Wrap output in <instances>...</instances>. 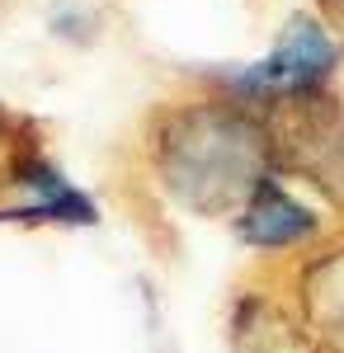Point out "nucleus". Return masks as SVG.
Segmentation results:
<instances>
[{
	"mask_svg": "<svg viewBox=\"0 0 344 353\" xmlns=\"http://www.w3.org/2000/svg\"><path fill=\"white\" fill-rule=\"evenodd\" d=\"M316 5H321V14L330 19V28L344 38V0H316Z\"/></svg>",
	"mask_w": 344,
	"mask_h": 353,
	"instance_id": "8",
	"label": "nucleus"
},
{
	"mask_svg": "<svg viewBox=\"0 0 344 353\" xmlns=\"http://www.w3.org/2000/svg\"><path fill=\"white\" fill-rule=\"evenodd\" d=\"M330 71H335V43L325 38V28L312 19H292L278 38V48L265 61L245 66L231 81V90L255 104H283L297 94H316Z\"/></svg>",
	"mask_w": 344,
	"mask_h": 353,
	"instance_id": "3",
	"label": "nucleus"
},
{
	"mask_svg": "<svg viewBox=\"0 0 344 353\" xmlns=\"http://www.w3.org/2000/svg\"><path fill=\"white\" fill-rule=\"evenodd\" d=\"M269 151H274V174L288 170L307 179L321 198L344 208V104L330 94H297L274 104L265 118Z\"/></svg>",
	"mask_w": 344,
	"mask_h": 353,
	"instance_id": "2",
	"label": "nucleus"
},
{
	"mask_svg": "<svg viewBox=\"0 0 344 353\" xmlns=\"http://www.w3.org/2000/svg\"><path fill=\"white\" fill-rule=\"evenodd\" d=\"M292 306L321 353H344V241L312 245L292 269Z\"/></svg>",
	"mask_w": 344,
	"mask_h": 353,
	"instance_id": "7",
	"label": "nucleus"
},
{
	"mask_svg": "<svg viewBox=\"0 0 344 353\" xmlns=\"http://www.w3.org/2000/svg\"><path fill=\"white\" fill-rule=\"evenodd\" d=\"M151 174L193 217H236L274 174L269 128L250 104H180L151 128Z\"/></svg>",
	"mask_w": 344,
	"mask_h": 353,
	"instance_id": "1",
	"label": "nucleus"
},
{
	"mask_svg": "<svg viewBox=\"0 0 344 353\" xmlns=\"http://www.w3.org/2000/svg\"><path fill=\"white\" fill-rule=\"evenodd\" d=\"M231 231L245 250L255 254H292V250H312V245L325 236V221H321L316 208H307L297 193L269 174L255 184V193L240 203V212L231 217Z\"/></svg>",
	"mask_w": 344,
	"mask_h": 353,
	"instance_id": "4",
	"label": "nucleus"
},
{
	"mask_svg": "<svg viewBox=\"0 0 344 353\" xmlns=\"http://www.w3.org/2000/svg\"><path fill=\"white\" fill-rule=\"evenodd\" d=\"M5 184L24 193V203L0 208V221H24V226H95L99 221V208L80 189H71L61 179V170L43 161V151H19L10 161Z\"/></svg>",
	"mask_w": 344,
	"mask_h": 353,
	"instance_id": "6",
	"label": "nucleus"
},
{
	"mask_svg": "<svg viewBox=\"0 0 344 353\" xmlns=\"http://www.w3.org/2000/svg\"><path fill=\"white\" fill-rule=\"evenodd\" d=\"M227 353H321L292 297L274 288H236L227 306Z\"/></svg>",
	"mask_w": 344,
	"mask_h": 353,
	"instance_id": "5",
	"label": "nucleus"
}]
</instances>
